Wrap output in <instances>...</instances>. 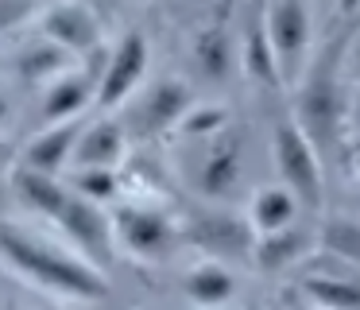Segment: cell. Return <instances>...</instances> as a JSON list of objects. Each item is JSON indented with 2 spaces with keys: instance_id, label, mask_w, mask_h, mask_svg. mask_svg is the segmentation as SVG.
<instances>
[{
  "instance_id": "1",
  "label": "cell",
  "mask_w": 360,
  "mask_h": 310,
  "mask_svg": "<svg viewBox=\"0 0 360 310\" xmlns=\"http://www.w3.org/2000/svg\"><path fill=\"white\" fill-rule=\"evenodd\" d=\"M0 248H4V264H8L12 275L27 279L32 287H39L47 294L94 302V299H105V291H109L105 271L94 260H86L78 248L70 244L63 248L16 221L4 225V244Z\"/></svg>"
},
{
  "instance_id": "2",
  "label": "cell",
  "mask_w": 360,
  "mask_h": 310,
  "mask_svg": "<svg viewBox=\"0 0 360 310\" xmlns=\"http://www.w3.org/2000/svg\"><path fill=\"white\" fill-rule=\"evenodd\" d=\"M321 147L306 136V128L287 116V120L275 124L271 132V155H275V170H279V182L287 190H295V198L306 209H321L326 202V170H321Z\"/></svg>"
},
{
  "instance_id": "3",
  "label": "cell",
  "mask_w": 360,
  "mask_h": 310,
  "mask_svg": "<svg viewBox=\"0 0 360 310\" xmlns=\"http://www.w3.org/2000/svg\"><path fill=\"white\" fill-rule=\"evenodd\" d=\"M112 229H117V248L128 260L140 264H163L179 248V240L186 237L171 213H163L159 206H148V202H124L112 213Z\"/></svg>"
},
{
  "instance_id": "4",
  "label": "cell",
  "mask_w": 360,
  "mask_h": 310,
  "mask_svg": "<svg viewBox=\"0 0 360 310\" xmlns=\"http://www.w3.org/2000/svg\"><path fill=\"white\" fill-rule=\"evenodd\" d=\"M267 35H271L275 58H279L283 85H295L310 70V8L306 0H267L264 4Z\"/></svg>"
},
{
  "instance_id": "5",
  "label": "cell",
  "mask_w": 360,
  "mask_h": 310,
  "mask_svg": "<svg viewBox=\"0 0 360 310\" xmlns=\"http://www.w3.org/2000/svg\"><path fill=\"white\" fill-rule=\"evenodd\" d=\"M295 120L306 128V136L318 147L333 140V128L341 124V97H337V78H333V58H321L318 66L306 70L302 85L295 97Z\"/></svg>"
},
{
  "instance_id": "6",
  "label": "cell",
  "mask_w": 360,
  "mask_h": 310,
  "mask_svg": "<svg viewBox=\"0 0 360 310\" xmlns=\"http://www.w3.org/2000/svg\"><path fill=\"white\" fill-rule=\"evenodd\" d=\"M55 225L63 229L66 244L78 248V252L86 256V260H94L101 271L117 260V229H112V213H105L97 202L74 194Z\"/></svg>"
},
{
  "instance_id": "7",
  "label": "cell",
  "mask_w": 360,
  "mask_h": 310,
  "mask_svg": "<svg viewBox=\"0 0 360 310\" xmlns=\"http://www.w3.org/2000/svg\"><path fill=\"white\" fill-rule=\"evenodd\" d=\"M148 62H151V46L140 31H128L117 46L109 51L101 78H97V108H117L140 89V82L148 78Z\"/></svg>"
},
{
  "instance_id": "8",
  "label": "cell",
  "mask_w": 360,
  "mask_h": 310,
  "mask_svg": "<svg viewBox=\"0 0 360 310\" xmlns=\"http://www.w3.org/2000/svg\"><path fill=\"white\" fill-rule=\"evenodd\" d=\"M39 35H47L51 43L66 46L74 58H82L101 46V20L89 8V0H55L39 16Z\"/></svg>"
},
{
  "instance_id": "9",
  "label": "cell",
  "mask_w": 360,
  "mask_h": 310,
  "mask_svg": "<svg viewBox=\"0 0 360 310\" xmlns=\"http://www.w3.org/2000/svg\"><path fill=\"white\" fill-rule=\"evenodd\" d=\"M186 240H194L202 252H210V260H225V256H244L256 252V232H252L248 217L236 213H194L186 225H182Z\"/></svg>"
},
{
  "instance_id": "10",
  "label": "cell",
  "mask_w": 360,
  "mask_h": 310,
  "mask_svg": "<svg viewBox=\"0 0 360 310\" xmlns=\"http://www.w3.org/2000/svg\"><path fill=\"white\" fill-rule=\"evenodd\" d=\"M244 170V140L236 128H225L221 136L205 140V155L198 163V190L205 198H225L240 182Z\"/></svg>"
},
{
  "instance_id": "11",
  "label": "cell",
  "mask_w": 360,
  "mask_h": 310,
  "mask_svg": "<svg viewBox=\"0 0 360 310\" xmlns=\"http://www.w3.org/2000/svg\"><path fill=\"white\" fill-rule=\"evenodd\" d=\"M86 120H66V124H47L43 132H35L24 144L16 167L39 170V175H63L66 167H74V151H78V140Z\"/></svg>"
},
{
  "instance_id": "12",
  "label": "cell",
  "mask_w": 360,
  "mask_h": 310,
  "mask_svg": "<svg viewBox=\"0 0 360 310\" xmlns=\"http://www.w3.org/2000/svg\"><path fill=\"white\" fill-rule=\"evenodd\" d=\"M8 186L16 194V202L27 209V213H39V217H51L58 221L66 209V202L74 198L70 182L66 178H55V175H39V170H27V167H8Z\"/></svg>"
},
{
  "instance_id": "13",
  "label": "cell",
  "mask_w": 360,
  "mask_h": 310,
  "mask_svg": "<svg viewBox=\"0 0 360 310\" xmlns=\"http://www.w3.org/2000/svg\"><path fill=\"white\" fill-rule=\"evenodd\" d=\"M89 101H97V85L86 70H70L66 78L51 82L43 89V105H39V116H43V128L47 124H66V120H82V113L89 108Z\"/></svg>"
},
{
  "instance_id": "14",
  "label": "cell",
  "mask_w": 360,
  "mask_h": 310,
  "mask_svg": "<svg viewBox=\"0 0 360 310\" xmlns=\"http://www.w3.org/2000/svg\"><path fill=\"white\" fill-rule=\"evenodd\" d=\"M70 70H78V58H74L66 46L51 43L47 35H35L24 43V51L16 54V74L24 85H43L47 89L51 82L66 78Z\"/></svg>"
},
{
  "instance_id": "15",
  "label": "cell",
  "mask_w": 360,
  "mask_h": 310,
  "mask_svg": "<svg viewBox=\"0 0 360 310\" xmlns=\"http://www.w3.org/2000/svg\"><path fill=\"white\" fill-rule=\"evenodd\" d=\"M240 66L244 74L252 78L256 85H283L279 74V58H275V46L271 35H267V20H264V4L252 12V20L244 23V35H240Z\"/></svg>"
},
{
  "instance_id": "16",
  "label": "cell",
  "mask_w": 360,
  "mask_h": 310,
  "mask_svg": "<svg viewBox=\"0 0 360 310\" xmlns=\"http://www.w3.org/2000/svg\"><path fill=\"white\" fill-rule=\"evenodd\" d=\"M298 209H302V202H298L295 190H287L283 182L259 186V190L252 194V206H248V225H252L256 237H275V232L295 229Z\"/></svg>"
},
{
  "instance_id": "17",
  "label": "cell",
  "mask_w": 360,
  "mask_h": 310,
  "mask_svg": "<svg viewBox=\"0 0 360 310\" xmlns=\"http://www.w3.org/2000/svg\"><path fill=\"white\" fill-rule=\"evenodd\" d=\"M124 128L112 120H94L82 128L78 140V151H74V170L82 167H105V170H117L124 163Z\"/></svg>"
},
{
  "instance_id": "18",
  "label": "cell",
  "mask_w": 360,
  "mask_h": 310,
  "mask_svg": "<svg viewBox=\"0 0 360 310\" xmlns=\"http://www.w3.org/2000/svg\"><path fill=\"white\" fill-rule=\"evenodd\" d=\"M194 108V101H190V89L179 82V78H163V82L151 85L148 101H143L140 108V120L148 132H179L182 116Z\"/></svg>"
},
{
  "instance_id": "19",
  "label": "cell",
  "mask_w": 360,
  "mask_h": 310,
  "mask_svg": "<svg viewBox=\"0 0 360 310\" xmlns=\"http://www.w3.org/2000/svg\"><path fill=\"white\" fill-rule=\"evenodd\" d=\"M182 294H186L194 306H202V310H217V306H225L229 299L236 294V279H233V271L225 268L221 260H198L194 268L186 271V279H182Z\"/></svg>"
},
{
  "instance_id": "20",
  "label": "cell",
  "mask_w": 360,
  "mask_h": 310,
  "mask_svg": "<svg viewBox=\"0 0 360 310\" xmlns=\"http://www.w3.org/2000/svg\"><path fill=\"white\" fill-rule=\"evenodd\" d=\"M298 294L318 310H360V283L356 279L310 275L302 287H298Z\"/></svg>"
},
{
  "instance_id": "21",
  "label": "cell",
  "mask_w": 360,
  "mask_h": 310,
  "mask_svg": "<svg viewBox=\"0 0 360 310\" xmlns=\"http://www.w3.org/2000/svg\"><path fill=\"white\" fill-rule=\"evenodd\" d=\"M194 62L205 78H225L229 62H233V39H229L225 23H210L198 31L194 39Z\"/></svg>"
},
{
  "instance_id": "22",
  "label": "cell",
  "mask_w": 360,
  "mask_h": 310,
  "mask_svg": "<svg viewBox=\"0 0 360 310\" xmlns=\"http://www.w3.org/2000/svg\"><path fill=\"white\" fill-rule=\"evenodd\" d=\"M306 232L298 229H287V232H275V237H256V268H264V271H283V268H290L295 260H302V252H306Z\"/></svg>"
},
{
  "instance_id": "23",
  "label": "cell",
  "mask_w": 360,
  "mask_h": 310,
  "mask_svg": "<svg viewBox=\"0 0 360 310\" xmlns=\"http://www.w3.org/2000/svg\"><path fill=\"white\" fill-rule=\"evenodd\" d=\"M70 190L97 202V206H105V202H112L120 194V175L117 170H105V167H82V170H74Z\"/></svg>"
},
{
  "instance_id": "24",
  "label": "cell",
  "mask_w": 360,
  "mask_h": 310,
  "mask_svg": "<svg viewBox=\"0 0 360 310\" xmlns=\"http://www.w3.org/2000/svg\"><path fill=\"white\" fill-rule=\"evenodd\" d=\"M225 128H233L229 124V108L225 105H194L186 116H182V124H179V132L186 140H213V136H221Z\"/></svg>"
},
{
  "instance_id": "25",
  "label": "cell",
  "mask_w": 360,
  "mask_h": 310,
  "mask_svg": "<svg viewBox=\"0 0 360 310\" xmlns=\"http://www.w3.org/2000/svg\"><path fill=\"white\" fill-rule=\"evenodd\" d=\"M326 248H333V252H345V256H352V260H360V232L352 229L349 221H341V225H333V232L326 237Z\"/></svg>"
},
{
  "instance_id": "26",
  "label": "cell",
  "mask_w": 360,
  "mask_h": 310,
  "mask_svg": "<svg viewBox=\"0 0 360 310\" xmlns=\"http://www.w3.org/2000/svg\"><path fill=\"white\" fill-rule=\"evenodd\" d=\"M337 12H341V16H356L360 12V0H337Z\"/></svg>"
},
{
  "instance_id": "27",
  "label": "cell",
  "mask_w": 360,
  "mask_h": 310,
  "mask_svg": "<svg viewBox=\"0 0 360 310\" xmlns=\"http://www.w3.org/2000/svg\"><path fill=\"white\" fill-rule=\"evenodd\" d=\"M349 62H352V66H356V74H360V35H356V39H352V43H349Z\"/></svg>"
},
{
  "instance_id": "28",
  "label": "cell",
  "mask_w": 360,
  "mask_h": 310,
  "mask_svg": "<svg viewBox=\"0 0 360 310\" xmlns=\"http://www.w3.org/2000/svg\"><path fill=\"white\" fill-rule=\"evenodd\" d=\"M35 310H70V306H63V302H47V306H35Z\"/></svg>"
},
{
  "instance_id": "29",
  "label": "cell",
  "mask_w": 360,
  "mask_h": 310,
  "mask_svg": "<svg viewBox=\"0 0 360 310\" xmlns=\"http://www.w3.org/2000/svg\"><path fill=\"white\" fill-rule=\"evenodd\" d=\"M290 310H318V306H310V302L302 299V302H298V306H290Z\"/></svg>"
}]
</instances>
